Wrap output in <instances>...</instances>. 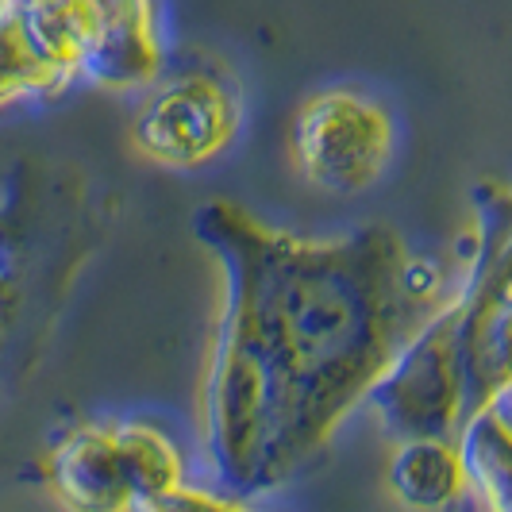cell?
<instances>
[{
    "label": "cell",
    "mask_w": 512,
    "mask_h": 512,
    "mask_svg": "<svg viewBox=\"0 0 512 512\" xmlns=\"http://www.w3.org/2000/svg\"><path fill=\"white\" fill-rule=\"evenodd\" d=\"M193 231L224 282L201 443L216 486L251 497L332 443L439 305L443 274L382 224L316 239L205 201Z\"/></svg>",
    "instance_id": "6da1fadb"
},
{
    "label": "cell",
    "mask_w": 512,
    "mask_h": 512,
    "mask_svg": "<svg viewBox=\"0 0 512 512\" xmlns=\"http://www.w3.org/2000/svg\"><path fill=\"white\" fill-rule=\"evenodd\" d=\"M47 486L66 512H135L185 486L181 447L143 420L81 424L47 459Z\"/></svg>",
    "instance_id": "7a4b0ae2"
},
{
    "label": "cell",
    "mask_w": 512,
    "mask_h": 512,
    "mask_svg": "<svg viewBox=\"0 0 512 512\" xmlns=\"http://www.w3.org/2000/svg\"><path fill=\"white\" fill-rule=\"evenodd\" d=\"M397 439H451L470 409L459 343V293L439 301L405 339L366 397Z\"/></svg>",
    "instance_id": "3957f363"
},
{
    "label": "cell",
    "mask_w": 512,
    "mask_h": 512,
    "mask_svg": "<svg viewBox=\"0 0 512 512\" xmlns=\"http://www.w3.org/2000/svg\"><path fill=\"white\" fill-rule=\"evenodd\" d=\"M393 147V112L355 85L320 89L293 116V162L312 189L332 197L374 189L393 162Z\"/></svg>",
    "instance_id": "277c9868"
},
{
    "label": "cell",
    "mask_w": 512,
    "mask_h": 512,
    "mask_svg": "<svg viewBox=\"0 0 512 512\" xmlns=\"http://www.w3.org/2000/svg\"><path fill=\"white\" fill-rule=\"evenodd\" d=\"M243 124L239 85L220 70H181L158 81L135 116V147L170 170H201L228 151Z\"/></svg>",
    "instance_id": "5b68a950"
},
{
    "label": "cell",
    "mask_w": 512,
    "mask_h": 512,
    "mask_svg": "<svg viewBox=\"0 0 512 512\" xmlns=\"http://www.w3.org/2000/svg\"><path fill=\"white\" fill-rule=\"evenodd\" d=\"M509 308V224L505 205H497L489 208L474 270L459 289V343L470 405L509 385Z\"/></svg>",
    "instance_id": "8992f818"
},
{
    "label": "cell",
    "mask_w": 512,
    "mask_h": 512,
    "mask_svg": "<svg viewBox=\"0 0 512 512\" xmlns=\"http://www.w3.org/2000/svg\"><path fill=\"white\" fill-rule=\"evenodd\" d=\"M512 385L493 389L478 405H470L455 428V455L466 489L482 501L486 512H509L512 497Z\"/></svg>",
    "instance_id": "52a82bcc"
},
{
    "label": "cell",
    "mask_w": 512,
    "mask_h": 512,
    "mask_svg": "<svg viewBox=\"0 0 512 512\" xmlns=\"http://www.w3.org/2000/svg\"><path fill=\"white\" fill-rule=\"evenodd\" d=\"M389 489L412 512H443L466 493L451 439H401L389 459Z\"/></svg>",
    "instance_id": "ba28073f"
},
{
    "label": "cell",
    "mask_w": 512,
    "mask_h": 512,
    "mask_svg": "<svg viewBox=\"0 0 512 512\" xmlns=\"http://www.w3.org/2000/svg\"><path fill=\"white\" fill-rule=\"evenodd\" d=\"M20 197H8L0 205V370L8 355L16 351V339L24 332L27 316H31V301H35V270H39V258H35V243L24 231L20 216Z\"/></svg>",
    "instance_id": "9c48e42d"
},
{
    "label": "cell",
    "mask_w": 512,
    "mask_h": 512,
    "mask_svg": "<svg viewBox=\"0 0 512 512\" xmlns=\"http://www.w3.org/2000/svg\"><path fill=\"white\" fill-rule=\"evenodd\" d=\"M135 512H255L247 509L239 497H228V493H212V489H193V486H178L154 501H143Z\"/></svg>",
    "instance_id": "30bf717a"
}]
</instances>
